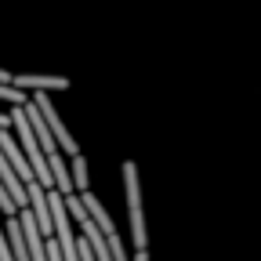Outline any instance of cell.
<instances>
[{
    "instance_id": "52a82bcc",
    "label": "cell",
    "mask_w": 261,
    "mask_h": 261,
    "mask_svg": "<svg viewBox=\"0 0 261 261\" xmlns=\"http://www.w3.org/2000/svg\"><path fill=\"white\" fill-rule=\"evenodd\" d=\"M130 261H149V250H135V257Z\"/></svg>"
},
{
    "instance_id": "8992f818",
    "label": "cell",
    "mask_w": 261,
    "mask_h": 261,
    "mask_svg": "<svg viewBox=\"0 0 261 261\" xmlns=\"http://www.w3.org/2000/svg\"><path fill=\"white\" fill-rule=\"evenodd\" d=\"M0 261H15L11 257V247H8V236H4V225H0Z\"/></svg>"
},
{
    "instance_id": "277c9868",
    "label": "cell",
    "mask_w": 261,
    "mask_h": 261,
    "mask_svg": "<svg viewBox=\"0 0 261 261\" xmlns=\"http://www.w3.org/2000/svg\"><path fill=\"white\" fill-rule=\"evenodd\" d=\"M0 152H4V160L11 163V171L22 178V185H25V181H37V178H33V167H29V160L22 156V149L15 145V138L8 135V130H0Z\"/></svg>"
},
{
    "instance_id": "7a4b0ae2",
    "label": "cell",
    "mask_w": 261,
    "mask_h": 261,
    "mask_svg": "<svg viewBox=\"0 0 261 261\" xmlns=\"http://www.w3.org/2000/svg\"><path fill=\"white\" fill-rule=\"evenodd\" d=\"M29 102L40 109V116H44V123H47V130H51V138H55L58 152L80 156V149H76V138L69 135V130H65V123H62V116H58V109H55V102H51V94H29Z\"/></svg>"
},
{
    "instance_id": "3957f363",
    "label": "cell",
    "mask_w": 261,
    "mask_h": 261,
    "mask_svg": "<svg viewBox=\"0 0 261 261\" xmlns=\"http://www.w3.org/2000/svg\"><path fill=\"white\" fill-rule=\"evenodd\" d=\"M22 113H25V120H29V127H33V138H37V145H40V152L51 160V156H58V145H55V138H51V130H47V123H44V116H40V109L33 106V102H25L22 106Z\"/></svg>"
},
{
    "instance_id": "5b68a950",
    "label": "cell",
    "mask_w": 261,
    "mask_h": 261,
    "mask_svg": "<svg viewBox=\"0 0 261 261\" xmlns=\"http://www.w3.org/2000/svg\"><path fill=\"white\" fill-rule=\"evenodd\" d=\"M69 178H73L76 196L91 189V174H87V160H84V156H73V163H69Z\"/></svg>"
},
{
    "instance_id": "ba28073f",
    "label": "cell",
    "mask_w": 261,
    "mask_h": 261,
    "mask_svg": "<svg viewBox=\"0 0 261 261\" xmlns=\"http://www.w3.org/2000/svg\"><path fill=\"white\" fill-rule=\"evenodd\" d=\"M0 84H8V87H11V73H8V69H0Z\"/></svg>"
},
{
    "instance_id": "6da1fadb",
    "label": "cell",
    "mask_w": 261,
    "mask_h": 261,
    "mask_svg": "<svg viewBox=\"0 0 261 261\" xmlns=\"http://www.w3.org/2000/svg\"><path fill=\"white\" fill-rule=\"evenodd\" d=\"M123 192H127V214H130V240L135 250H149V232H145V214H142V185H138V167L123 163Z\"/></svg>"
}]
</instances>
